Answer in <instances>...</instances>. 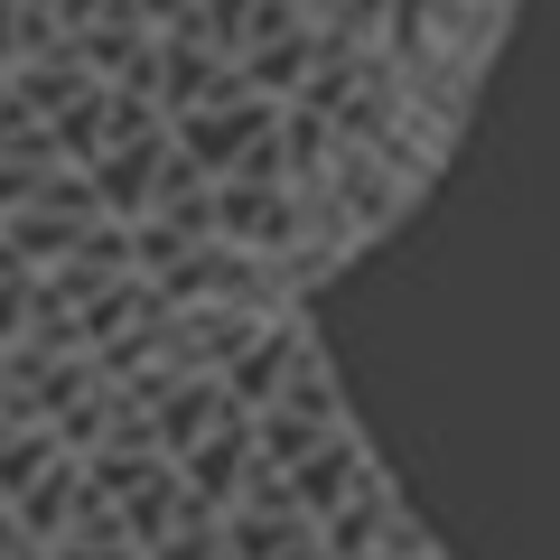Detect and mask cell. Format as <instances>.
Segmentation results:
<instances>
[{
  "label": "cell",
  "mask_w": 560,
  "mask_h": 560,
  "mask_svg": "<svg viewBox=\"0 0 560 560\" xmlns=\"http://www.w3.org/2000/svg\"><path fill=\"white\" fill-rule=\"evenodd\" d=\"M234 420H253V411H234V393H224V383L187 374L178 393H168L160 411H150V430H160V458L178 467V458H197V448L215 440V430H234Z\"/></svg>",
  "instance_id": "ba28073f"
},
{
  "label": "cell",
  "mask_w": 560,
  "mask_h": 560,
  "mask_svg": "<svg viewBox=\"0 0 560 560\" xmlns=\"http://www.w3.org/2000/svg\"><path fill=\"white\" fill-rule=\"evenodd\" d=\"M253 20H261V0H197V28L224 47V57H234V47L253 38Z\"/></svg>",
  "instance_id": "30bf717a"
},
{
  "label": "cell",
  "mask_w": 560,
  "mask_h": 560,
  "mask_svg": "<svg viewBox=\"0 0 560 560\" xmlns=\"http://www.w3.org/2000/svg\"><path fill=\"white\" fill-rule=\"evenodd\" d=\"M290 10H308V20H318V28H327V20H337V0H290Z\"/></svg>",
  "instance_id": "9a60e30c"
},
{
  "label": "cell",
  "mask_w": 560,
  "mask_h": 560,
  "mask_svg": "<svg viewBox=\"0 0 560 560\" xmlns=\"http://www.w3.org/2000/svg\"><path fill=\"white\" fill-rule=\"evenodd\" d=\"M280 113H290V103H261V94H224V103H206V113H187V121H168V140H178L187 160L206 168V178H243V168L261 160V150H271L280 140Z\"/></svg>",
  "instance_id": "6da1fadb"
},
{
  "label": "cell",
  "mask_w": 560,
  "mask_h": 560,
  "mask_svg": "<svg viewBox=\"0 0 560 560\" xmlns=\"http://www.w3.org/2000/svg\"><path fill=\"white\" fill-rule=\"evenodd\" d=\"M178 477H187V495H197V514L206 523H224L243 495H253V477H261V448H253V420H234V430H215V440L197 448V458H178Z\"/></svg>",
  "instance_id": "5b68a950"
},
{
  "label": "cell",
  "mask_w": 560,
  "mask_h": 560,
  "mask_svg": "<svg viewBox=\"0 0 560 560\" xmlns=\"http://www.w3.org/2000/svg\"><path fill=\"white\" fill-rule=\"evenodd\" d=\"M168 168H178V140H140V150H113L103 168H84L94 178V206H103V224H140L150 206H160V187H168Z\"/></svg>",
  "instance_id": "8992f818"
},
{
  "label": "cell",
  "mask_w": 560,
  "mask_h": 560,
  "mask_svg": "<svg viewBox=\"0 0 560 560\" xmlns=\"http://www.w3.org/2000/svg\"><path fill=\"white\" fill-rule=\"evenodd\" d=\"M411 197H420V187L401 178V168L383 160V150H346V160H337V178H327V206L346 215V234H355V243L393 234V224L411 215Z\"/></svg>",
  "instance_id": "3957f363"
},
{
  "label": "cell",
  "mask_w": 560,
  "mask_h": 560,
  "mask_svg": "<svg viewBox=\"0 0 560 560\" xmlns=\"http://www.w3.org/2000/svg\"><path fill=\"white\" fill-rule=\"evenodd\" d=\"M121 10H131V20L150 28V38H168V28H187V20H197V0H121Z\"/></svg>",
  "instance_id": "7c38bea8"
},
{
  "label": "cell",
  "mask_w": 560,
  "mask_h": 560,
  "mask_svg": "<svg viewBox=\"0 0 560 560\" xmlns=\"http://www.w3.org/2000/svg\"><path fill=\"white\" fill-rule=\"evenodd\" d=\"M28 551H38V541L20 533V514H0V560H28Z\"/></svg>",
  "instance_id": "5bb4252c"
},
{
  "label": "cell",
  "mask_w": 560,
  "mask_h": 560,
  "mask_svg": "<svg viewBox=\"0 0 560 560\" xmlns=\"http://www.w3.org/2000/svg\"><path fill=\"white\" fill-rule=\"evenodd\" d=\"M140 560H224V533L215 523H187L178 541H160V551H140Z\"/></svg>",
  "instance_id": "8fae6325"
},
{
  "label": "cell",
  "mask_w": 560,
  "mask_h": 560,
  "mask_svg": "<svg viewBox=\"0 0 560 560\" xmlns=\"http://www.w3.org/2000/svg\"><path fill=\"white\" fill-rule=\"evenodd\" d=\"M308 308H280V318H261V337L234 355V374H224V393H234V411H271L280 393H290V374L308 364Z\"/></svg>",
  "instance_id": "277c9868"
},
{
  "label": "cell",
  "mask_w": 560,
  "mask_h": 560,
  "mask_svg": "<svg viewBox=\"0 0 560 560\" xmlns=\"http://www.w3.org/2000/svg\"><path fill=\"white\" fill-rule=\"evenodd\" d=\"M47 560H140V551H131L121 533H75V541H57Z\"/></svg>",
  "instance_id": "4fadbf2b"
},
{
  "label": "cell",
  "mask_w": 560,
  "mask_h": 560,
  "mask_svg": "<svg viewBox=\"0 0 560 560\" xmlns=\"http://www.w3.org/2000/svg\"><path fill=\"white\" fill-rule=\"evenodd\" d=\"M84 495H94V477H84V458H57V467H47V477H38V486L20 495V504H10V514H20V533L38 541V551H57V541L75 533Z\"/></svg>",
  "instance_id": "9c48e42d"
},
{
  "label": "cell",
  "mask_w": 560,
  "mask_h": 560,
  "mask_svg": "<svg viewBox=\"0 0 560 560\" xmlns=\"http://www.w3.org/2000/svg\"><path fill=\"white\" fill-rule=\"evenodd\" d=\"M318 38H327V28L308 20V10L261 0V20H253V38L234 47V66H243V84H253L261 103H300L308 75H318Z\"/></svg>",
  "instance_id": "7a4b0ae2"
},
{
  "label": "cell",
  "mask_w": 560,
  "mask_h": 560,
  "mask_svg": "<svg viewBox=\"0 0 560 560\" xmlns=\"http://www.w3.org/2000/svg\"><path fill=\"white\" fill-rule=\"evenodd\" d=\"M374 477H383V458L364 448V430H346V440H327L318 458H308L300 477H290V504H300L308 523H327L337 504H355V495H364Z\"/></svg>",
  "instance_id": "52a82bcc"
}]
</instances>
